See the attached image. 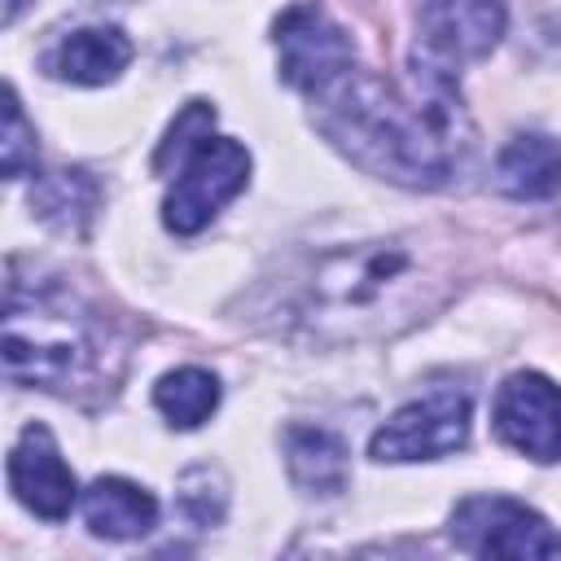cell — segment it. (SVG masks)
Here are the masks:
<instances>
[{
	"label": "cell",
	"mask_w": 561,
	"mask_h": 561,
	"mask_svg": "<svg viewBox=\"0 0 561 561\" xmlns=\"http://www.w3.org/2000/svg\"><path fill=\"white\" fill-rule=\"evenodd\" d=\"M316 123L351 162L408 188L447 184L473 149L456 79L421 66H412L408 92L381 75L346 70L320 92Z\"/></svg>",
	"instance_id": "6da1fadb"
},
{
	"label": "cell",
	"mask_w": 561,
	"mask_h": 561,
	"mask_svg": "<svg viewBox=\"0 0 561 561\" xmlns=\"http://www.w3.org/2000/svg\"><path fill=\"white\" fill-rule=\"evenodd\" d=\"M451 289V267L421 237L359 241L320 254L280 302L285 324L320 342L386 337L425 316Z\"/></svg>",
	"instance_id": "7a4b0ae2"
},
{
	"label": "cell",
	"mask_w": 561,
	"mask_h": 561,
	"mask_svg": "<svg viewBox=\"0 0 561 561\" xmlns=\"http://www.w3.org/2000/svg\"><path fill=\"white\" fill-rule=\"evenodd\" d=\"M123 346L110 324L79 311L61 289H39L26 302L9 298L4 316V373L44 390H101L114 381Z\"/></svg>",
	"instance_id": "3957f363"
},
{
	"label": "cell",
	"mask_w": 561,
	"mask_h": 561,
	"mask_svg": "<svg viewBox=\"0 0 561 561\" xmlns=\"http://www.w3.org/2000/svg\"><path fill=\"white\" fill-rule=\"evenodd\" d=\"M210 127L215 110L206 101H188L153 153V171L175 167V184L162 202V224L180 237L202 232L219 215V206L250 180V153L228 136H210Z\"/></svg>",
	"instance_id": "277c9868"
},
{
	"label": "cell",
	"mask_w": 561,
	"mask_h": 561,
	"mask_svg": "<svg viewBox=\"0 0 561 561\" xmlns=\"http://www.w3.org/2000/svg\"><path fill=\"white\" fill-rule=\"evenodd\" d=\"M272 39H276V53H280V79L298 92H311V96L333 88L355 61L351 35L316 0L289 4L276 18Z\"/></svg>",
	"instance_id": "5b68a950"
},
{
	"label": "cell",
	"mask_w": 561,
	"mask_h": 561,
	"mask_svg": "<svg viewBox=\"0 0 561 561\" xmlns=\"http://www.w3.org/2000/svg\"><path fill=\"white\" fill-rule=\"evenodd\" d=\"M451 539L456 548L473 557H513V561H539L561 557V535L526 504L508 495H473L451 513Z\"/></svg>",
	"instance_id": "8992f818"
},
{
	"label": "cell",
	"mask_w": 561,
	"mask_h": 561,
	"mask_svg": "<svg viewBox=\"0 0 561 561\" xmlns=\"http://www.w3.org/2000/svg\"><path fill=\"white\" fill-rule=\"evenodd\" d=\"M500 35V0H421V35L412 48V66L456 79V70L473 57H486Z\"/></svg>",
	"instance_id": "52a82bcc"
},
{
	"label": "cell",
	"mask_w": 561,
	"mask_h": 561,
	"mask_svg": "<svg viewBox=\"0 0 561 561\" xmlns=\"http://www.w3.org/2000/svg\"><path fill=\"white\" fill-rule=\"evenodd\" d=\"M469 438V399L451 386L430 390L425 399L399 408L373 434V460H438L460 451Z\"/></svg>",
	"instance_id": "ba28073f"
},
{
	"label": "cell",
	"mask_w": 561,
	"mask_h": 561,
	"mask_svg": "<svg viewBox=\"0 0 561 561\" xmlns=\"http://www.w3.org/2000/svg\"><path fill=\"white\" fill-rule=\"evenodd\" d=\"M495 434L530 456V460H557L561 456V386H552L539 373H517L500 386L491 408Z\"/></svg>",
	"instance_id": "9c48e42d"
},
{
	"label": "cell",
	"mask_w": 561,
	"mask_h": 561,
	"mask_svg": "<svg viewBox=\"0 0 561 561\" xmlns=\"http://www.w3.org/2000/svg\"><path fill=\"white\" fill-rule=\"evenodd\" d=\"M9 486L13 495L48 522H61L75 504V473L66 469L53 434L44 425H26L9 451Z\"/></svg>",
	"instance_id": "30bf717a"
},
{
	"label": "cell",
	"mask_w": 561,
	"mask_h": 561,
	"mask_svg": "<svg viewBox=\"0 0 561 561\" xmlns=\"http://www.w3.org/2000/svg\"><path fill=\"white\" fill-rule=\"evenodd\" d=\"M131 61V39L118 26H79L44 53V70L66 83H110Z\"/></svg>",
	"instance_id": "8fae6325"
},
{
	"label": "cell",
	"mask_w": 561,
	"mask_h": 561,
	"mask_svg": "<svg viewBox=\"0 0 561 561\" xmlns=\"http://www.w3.org/2000/svg\"><path fill=\"white\" fill-rule=\"evenodd\" d=\"M285 465H289V478L307 495H337V491H346V478H351L342 438L320 425L285 430Z\"/></svg>",
	"instance_id": "7c38bea8"
},
{
	"label": "cell",
	"mask_w": 561,
	"mask_h": 561,
	"mask_svg": "<svg viewBox=\"0 0 561 561\" xmlns=\"http://www.w3.org/2000/svg\"><path fill=\"white\" fill-rule=\"evenodd\" d=\"M495 184L517 202H539L561 193V145L548 136H513L500 149Z\"/></svg>",
	"instance_id": "4fadbf2b"
},
{
	"label": "cell",
	"mask_w": 561,
	"mask_h": 561,
	"mask_svg": "<svg viewBox=\"0 0 561 561\" xmlns=\"http://www.w3.org/2000/svg\"><path fill=\"white\" fill-rule=\"evenodd\" d=\"M83 517L92 526V535L105 539H136L145 530H153L158 522V504L145 486L127 482V478H96L83 495Z\"/></svg>",
	"instance_id": "5bb4252c"
},
{
	"label": "cell",
	"mask_w": 561,
	"mask_h": 561,
	"mask_svg": "<svg viewBox=\"0 0 561 561\" xmlns=\"http://www.w3.org/2000/svg\"><path fill=\"white\" fill-rule=\"evenodd\" d=\"M153 403L171 425L193 430L219 408V381L206 368H175L153 386Z\"/></svg>",
	"instance_id": "9a60e30c"
},
{
	"label": "cell",
	"mask_w": 561,
	"mask_h": 561,
	"mask_svg": "<svg viewBox=\"0 0 561 561\" xmlns=\"http://www.w3.org/2000/svg\"><path fill=\"white\" fill-rule=\"evenodd\" d=\"M96 184H92V175L88 171H53L35 193H31V206L48 219V224H57V228H66V232H79L88 219H92V210H96Z\"/></svg>",
	"instance_id": "2e32d148"
},
{
	"label": "cell",
	"mask_w": 561,
	"mask_h": 561,
	"mask_svg": "<svg viewBox=\"0 0 561 561\" xmlns=\"http://www.w3.org/2000/svg\"><path fill=\"white\" fill-rule=\"evenodd\" d=\"M224 504H228V491H224V473L210 469V465H197L180 478V513L193 522V526H215L224 517Z\"/></svg>",
	"instance_id": "e0dca14e"
},
{
	"label": "cell",
	"mask_w": 561,
	"mask_h": 561,
	"mask_svg": "<svg viewBox=\"0 0 561 561\" xmlns=\"http://www.w3.org/2000/svg\"><path fill=\"white\" fill-rule=\"evenodd\" d=\"M0 162H4V175H9V180H18V175L35 162V131L26 127L13 88L4 92V145H0Z\"/></svg>",
	"instance_id": "ac0fdd59"
}]
</instances>
